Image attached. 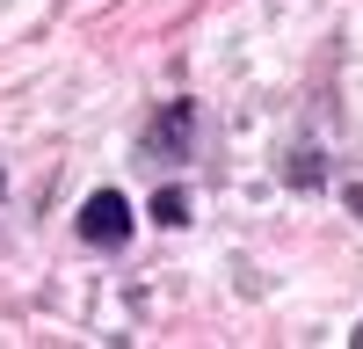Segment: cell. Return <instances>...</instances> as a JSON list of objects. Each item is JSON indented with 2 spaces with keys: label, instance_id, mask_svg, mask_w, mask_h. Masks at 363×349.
<instances>
[{
  "label": "cell",
  "instance_id": "2",
  "mask_svg": "<svg viewBox=\"0 0 363 349\" xmlns=\"http://www.w3.org/2000/svg\"><path fill=\"white\" fill-rule=\"evenodd\" d=\"M189 131H196V102H167L160 124L145 131V145H153L160 160H182V153H189Z\"/></svg>",
  "mask_w": 363,
  "mask_h": 349
},
{
  "label": "cell",
  "instance_id": "1",
  "mask_svg": "<svg viewBox=\"0 0 363 349\" xmlns=\"http://www.w3.org/2000/svg\"><path fill=\"white\" fill-rule=\"evenodd\" d=\"M80 240L87 248H124L131 240V204L116 196V189H95L80 204Z\"/></svg>",
  "mask_w": 363,
  "mask_h": 349
},
{
  "label": "cell",
  "instance_id": "3",
  "mask_svg": "<svg viewBox=\"0 0 363 349\" xmlns=\"http://www.w3.org/2000/svg\"><path fill=\"white\" fill-rule=\"evenodd\" d=\"M153 218H160V226H189V196H182V189H160V196H153Z\"/></svg>",
  "mask_w": 363,
  "mask_h": 349
}]
</instances>
